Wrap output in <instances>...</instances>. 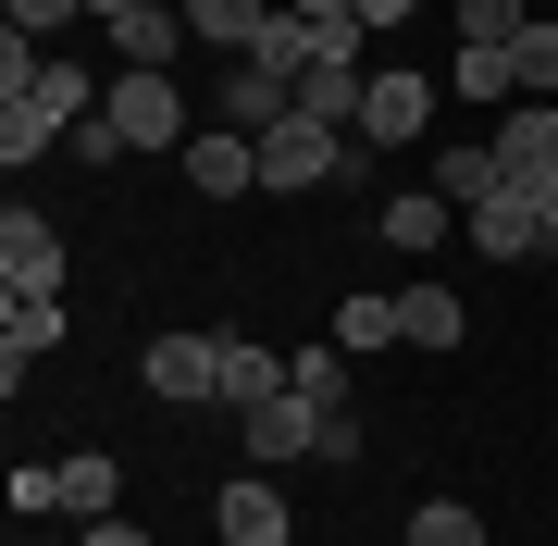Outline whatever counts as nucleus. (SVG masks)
Instances as JSON below:
<instances>
[{
	"label": "nucleus",
	"instance_id": "f257e3e1",
	"mask_svg": "<svg viewBox=\"0 0 558 546\" xmlns=\"http://www.w3.org/2000/svg\"><path fill=\"white\" fill-rule=\"evenodd\" d=\"M348 174H360V149L336 124H311V112H286L274 137H260V186H348Z\"/></svg>",
	"mask_w": 558,
	"mask_h": 546
},
{
	"label": "nucleus",
	"instance_id": "f03ea898",
	"mask_svg": "<svg viewBox=\"0 0 558 546\" xmlns=\"http://www.w3.org/2000/svg\"><path fill=\"white\" fill-rule=\"evenodd\" d=\"M112 124H124V149H186V137H199V124H186V87L149 75V62L112 75Z\"/></svg>",
	"mask_w": 558,
	"mask_h": 546
},
{
	"label": "nucleus",
	"instance_id": "7ed1b4c3",
	"mask_svg": "<svg viewBox=\"0 0 558 546\" xmlns=\"http://www.w3.org/2000/svg\"><path fill=\"white\" fill-rule=\"evenodd\" d=\"M0 286H13V299H62V223L50 211H0Z\"/></svg>",
	"mask_w": 558,
	"mask_h": 546
},
{
	"label": "nucleus",
	"instance_id": "20e7f679",
	"mask_svg": "<svg viewBox=\"0 0 558 546\" xmlns=\"http://www.w3.org/2000/svg\"><path fill=\"white\" fill-rule=\"evenodd\" d=\"M236 423H248V460L274 472V460H323V423H336V410L286 385V398H260V410H236Z\"/></svg>",
	"mask_w": 558,
	"mask_h": 546
},
{
	"label": "nucleus",
	"instance_id": "39448f33",
	"mask_svg": "<svg viewBox=\"0 0 558 546\" xmlns=\"http://www.w3.org/2000/svg\"><path fill=\"white\" fill-rule=\"evenodd\" d=\"M174 162H186V186H199V199H248V186H260V137H236V124H199Z\"/></svg>",
	"mask_w": 558,
	"mask_h": 546
},
{
	"label": "nucleus",
	"instance_id": "423d86ee",
	"mask_svg": "<svg viewBox=\"0 0 558 546\" xmlns=\"http://www.w3.org/2000/svg\"><path fill=\"white\" fill-rule=\"evenodd\" d=\"M484 149H497L509 186H546V174H558V100H509V124H497Z\"/></svg>",
	"mask_w": 558,
	"mask_h": 546
},
{
	"label": "nucleus",
	"instance_id": "0eeeda50",
	"mask_svg": "<svg viewBox=\"0 0 558 546\" xmlns=\"http://www.w3.org/2000/svg\"><path fill=\"white\" fill-rule=\"evenodd\" d=\"M422 124H435V75H373V100H360V149H410Z\"/></svg>",
	"mask_w": 558,
	"mask_h": 546
},
{
	"label": "nucleus",
	"instance_id": "6e6552de",
	"mask_svg": "<svg viewBox=\"0 0 558 546\" xmlns=\"http://www.w3.org/2000/svg\"><path fill=\"white\" fill-rule=\"evenodd\" d=\"M137 373L161 385V398L199 410V398H223V336H149V361H137Z\"/></svg>",
	"mask_w": 558,
	"mask_h": 546
},
{
	"label": "nucleus",
	"instance_id": "1a4fd4ad",
	"mask_svg": "<svg viewBox=\"0 0 558 546\" xmlns=\"http://www.w3.org/2000/svg\"><path fill=\"white\" fill-rule=\"evenodd\" d=\"M211 534H223V546H286V497L260 485V472H223V497H211Z\"/></svg>",
	"mask_w": 558,
	"mask_h": 546
},
{
	"label": "nucleus",
	"instance_id": "9d476101",
	"mask_svg": "<svg viewBox=\"0 0 558 546\" xmlns=\"http://www.w3.org/2000/svg\"><path fill=\"white\" fill-rule=\"evenodd\" d=\"M472 248H484V262H534V248H546V223H534V186H497V199L472 211Z\"/></svg>",
	"mask_w": 558,
	"mask_h": 546
},
{
	"label": "nucleus",
	"instance_id": "9b49d317",
	"mask_svg": "<svg viewBox=\"0 0 558 546\" xmlns=\"http://www.w3.org/2000/svg\"><path fill=\"white\" fill-rule=\"evenodd\" d=\"M360 100H373V75H360V62H311V75H299V112L336 124V137H360Z\"/></svg>",
	"mask_w": 558,
	"mask_h": 546
},
{
	"label": "nucleus",
	"instance_id": "f8f14e48",
	"mask_svg": "<svg viewBox=\"0 0 558 546\" xmlns=\"http://www.w3.org/2000/svg\"><path fill=\"white\" fill-rule=\"evenodd\" d=\"M459 336H472L459 286H398V348H459Z\"/></svg>",
	"mask_w": 558,
	"mask_h": 546
},
{
	"label": "nucleus",
	"instance_id": "ddd939ff",
	"mask_svg": "<svg viewBox=\"0 0 558 546\" xmlns=\"http://www.w3.org/2000/svg\"><path fill=\"white\" fill-rule=\"evenodd\" d=\"M124 62H149V75H174V50H186V0H137V13L112 25Z\"/></svg>",
	"mask_w": 558,
	"mask_h": 546
},
{
	"label": "nucleus",
	"instance_id": "4468645a",
	"mask_svg": "<svg viewBox=\"0 0 558 546\" xmlns=\"http://www.w3.org/2000/svg\"><path fill=\"white\" fill-rule=\"evenodd\" d=\"M447 87H459V100H521V38H509V50H497V38H459Z\"/></svg>",
	"mask_w": 558,
	"mask_h": 546
},
{
	"label": "nucleus",
	"instance_id": "2eb2a0df",
	"mask_svg": "<svg viewBox=\"0 0 558 546\" xmlns=\"http://www.w3.org/2000/svg\"><path fill=\"white\" fill-rule=\"evenodd\" d=\"M286 385H299V373H286L274 348H248V336H223V410H260V398H286Z\"/></svg>",
	"mask_w": 558,
	"mask_h": 546
},
{
	"label": "nucleus",
	"instance_id": "dca6fc26",
	"mask_svg": "<svg viewBox=\"0 0 558 546\" xmlns=\"http://www.w3.org/2000/svg\"><path fill=\"white\" fill-rule=\"evenodd\" d=\"M38 348H62V299H13V311H0V373L25 385V361H38Z\"/></svg>",
	"mask_w": 558,
	"mask_h": 546
},
{
	"label": "nucleus",
	"instance_id": "f3484780",
	"mask_svg": "<svg viewBox=\"0 0 558 546\" xmlns=\"http://www.w3.org/2000/svg\"><path fill=\"white\" fill-rule=\"evenodd\" d=\"M260 25H274V0H186V38L211 50H260Z\"/></svg>",
	"mask_w": 558,
	"mask_h": 546
},
{
	"label": "nucleus",
	"instance_id": "a211bd4d",
	"mask_svg": "<svg viewBox=\"0 0 558 546\" xmlns=\"http://www.w3.org/2000/svg\"><path fill=\"white\" fill-rule=\"evenodd\" d=\"M497 186H509V174H497V149H435V199H447V211H484Z\"/></svg>",
	"mask_w": 558,
	"mask_h": 546
},
{
	"label": "nucleus",
	"instance_id": "6ab92c4d",
	"mask_svg": "<svg viewBox=\"0 0 558 546\" xmlns=\"http://www.w3.org/2000/svg\"><path fill=\"white\" fill-rule=\"evenodd\" d=\"M248 62H274V75L299 87L311 62H323V25H311V13H274V25H260V50H248Z\"/></svg>",
	"mask_w": 558,
	"mask_h": 546
},
{
	"label": "nucleus",
	"instance_id": "aec40b11",
	"mask_svg": "<svg viewBox=\"0 0 558 546\" xmlns=\"http://www.w3.org/2000/svg\"><path fill=\"white\" fill-rule=\"evenodd\" d=\"M112 485H124V472L100 460V447H75V460H62V509H75V522H112Z\"/></svg>",
	"mask_w": 558,
	"mask_h": 546
},
{
	"label": "nucleus",
	"instance_id": "412c9836",
	"mask_svg": "<svg viewBox=\"0 0 558 546\" xmlns=\"http://www.w3.org/2000/svg\"><path fill=\"white\" fill-rule=\"evenodd\" d=\"M336 348H348V361L398 348V299H348V311H336Z\"/></svg>",
	"mask_w": 558,
	"mask_h": 546
},
{
	"label": "nucleus",
	"instance_id": "4be33fe9",
	"mask_svg": "<svg viewBox=\"0 0 558 546\" xmlns=\"http://www.w3.org/2000/svg\"><path fill=\"white\" fill-rule=\"evenodd\" d=\"M410 546H484V522H472L459 497H422V509H410Z\"/></svg>",
	"mask_w": 558,
	"mask_h": 546
},
{
	"label": "nucleus",
	"instance_id": "5701e85b",
	"mask_svg": "<svg viewBox=\"0 0 558 546\" xmlns=\"http://www.w3.org/2000/svg\"><path fill=\"white\" fill-rule=\"evenodd\" d=\"M521 100H558V25H521Z\"/></svg>",
	"mask_w": 558,
	"mask_h": 546
},
{
	"label": "nucleus",
	"instance_id": "b1692460",
	"mask_svg": "<svg viewBox=\"0 0 558 546\" xmlns=\"http://www.w3.org/2000/svg\"><path fill=\"white\" fill-rule=\"evenodd\" d=\"M385 236H398V248H435L447 236V199H435V186H422V199H385Z\"/></svg>",
	"mask_w": 558,
	"mask_h": 546
},
{
	"label": "nucleus",
	"instance_id": "393cba45",
	"mask_svg": "<svg viewBox=\"0 0 558 546\" xmlns=\"http://www.w3.org/2000/svg\"><path fill=\"white\" fill-rule=\"evenodd\" d=\"M286 373H299V398L348 410V348H299V361H286Z\"/></svg>",
	"mask_w": 558,
	"mask_h": 546
},
{
	"label": "nucleus",
	"instance_id": "a878e982",
	"mask_svg": "<svg viewBox=\"0 0 558 546\" xmlns=\"http://www.w3.org/2000/svg\"><path fill=\"white\" fill-rule=\"evenodd\" d=\"M521 25H534V13H521V0H459V38H497V50H509Z\"/></svg>",
	"mask_w": 558,
	"mask_h": 546
},
{
	"label": "nucleus",
	"instance_id": "bb28decb",
	"mask_svg": "<svg viewBox=\"0 0 558 546\" xmlns=\"http://www.w3.org/2000/svg\"><path fill=\"white\" fill-rule=\"evenodd\" d=\"M62 149H75V162H112V149H124V124H112V100L87 112V124H62Z\"/></svg>",
	"mask_w": 558,
	"mask_h": 546
},
{
	"label": "nucleus",
	"instance_id": "cd10ccee",
	"mask_svg": "<svg viewBox=\"0 0 558 546\" xmlns=\"http://www.w3.org/2000/svg\"><path fill=\"white\" fill-rule=\"evenodd\" d=\"M87 0H13V38H50V25H75Z\"/></svg>",
	"mask_w": 558,
	"mask_h": 546
},
{
	"label": "nucleus",
	"instance_id": "c85d7f7f",
	"mask_svg": "<svg viewBox=\"0 0 558 546\" xmlns=\"http://www.w3.org/2000/svg\"><path fill=\"white\" fill-rule=\"evenodd\" d=\"M87 546H149V534L137 522H87Z\"/></svg>",
	"mask_w": 558,
	"mask_h": 546
},
{
	"label": "nucleus",
	"instance_id": "c756f323",
	"mask_svg": "<svg viewBox=\"0 0 558 546\" xmlns=\"http://www.w3.org/2000/svg\"><path fill=\"white\" fill-rule=\"evenodd\" d=\"M534 223H546V248H558V174H546V186H534Z\"/></svg>",
	"mask_w": 558,
	"mask_h": 546
},
{
	"label": "nucleus",
	"instance_id": "7c9ffc66",
	"mask_svg": "<svg viewBox=\"0 0 558 546\" xmlns=\"http://www.w3.org/2000/svg\"><path fill=\"white\" fill-rule=\"evenodd\" d=\"M398 13H422V0H360V25H398Z\"/></svg>",
	"mask_w": 558,
	"mask_h": 546
},
{
	"label": "nucleus",
	"instance_id": "2f4dec72",
	"mask_svg": "<svg viewBox=\"0 0 558 546\" xmlns=\"http://www.w3.org/2000/svg\"><path fill=\"white\" fill-rule=\"evenodd\" d=\"M286 13H360V0H286Z\"/></svg>",
	"mask_w": 558,
	"mask_h": 546
},
{
	"label": "nucleus",
	"instance_id": "473e14b6",
	"mask_svg": "<svg viewBox=\"0 0 558 546\" xmlns=\"http://www.w3.org/2000/svg\"><path fill=\"white\" fill-rule=\"evenodd\" d=\"M87 13H112V25H124V13H137V0H87Z\"/></svg>",
	"mask_w": 558,
	"mask_h": 546
},
{
	"label": "nucleus",
	"instance_id": "72a5a7b5",
	"mask_svg": "<svg viewBox=\"0 0 558 546\" xmlns=\"http://www.w3.org/2000/svg\"><path fill=\"white\" fill-rule=\"evenodd\" d=\"M484 546H497V534H484Z\"/></svg>",
	"mask_w": 558,
	"mask_h": 546
}]
</instances>
